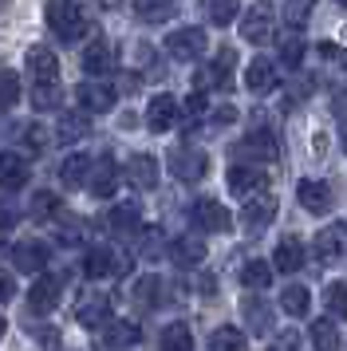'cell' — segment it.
<instances>
[{
    "label": "cell",
    "mask_w": 347,
    "mask_h": 351,
    "mask_svg": "<svg viewBox=\"0 0 347 351\" xmlns=\"http://www.w3.org/2000/svg\"><path fill=\"white\" fill-rule=\"evenodd\" d=\"M233 119H237L233 107H217V111H213V123H233Z\"/></svg>",
    "instance_id": "51"
},
{
    "label": "cell",
    "mask_w": 347,
    "mask_h": 351,
    "mask_svg": "<svg viewBox=\"0 0 347 351\" xmlns=\"http://www.w3.org/2000/svg\"><path fill=\"white\" fill-rule=\"evenodd\" d=\"M75 99H79V107L87 114H103L115 107V87L110 83H91V80H83L75 87Z\"/></svg>",
    "instance_id": "6"
},
{
    "label": "cell",
    "mask_w": 347,
    "mask_h": 351,
    "mask_svg": "<svg viewBox=\"0 0 347 351\" xmlns=\"http://www.w3.org/2000/svg\"><path fill=\"white\" fill-rule=\"evenodd\" d=\"M60 193H51V190H40V193H32V206H28V213L36 217V221H51L56 213H60Z\"/></svg>",
    "instance_id": "30"
},
{
    "label": "cell",
    "mask_w": 347,
    "mask_h": 351,
    "mask_svg": "<svg viewBox=\"0 0 347 351\" xmlns=\"http://www.w3.org/2000/svg\"><path fill=\"white\" fill-rule=\"evenodd\" d=\"M87 134V111H67L60 114V123H56V143H79Z\"/></svg>",
    "instance_id": "26"
},
{
    "label": "cell",
    "mask_w": 347,
    "mask_h": 351,
    "mask_svg": "<svg viewBox=\"0 0 347 351\" xmlns=\"http://www.w3.org/2000/svg\"><path fill=\"white\" fill-rule=\"evenodd\" d=\"M280 60H284V67H300V60H304V44H300V40L280 44Z\"/></svg>",
    "instance_id": "45"
},
{
    "label": "cell",
    "mask_w": 347,
    "mask_h": 351,
    "mask_svg": "<svg viewBox=\"0 0 347 351\" xmlns=\"http://www.w3.org/2000/svg\"><path fill=\"white\" fill-rule=\"evenodd\" d=\"M205 170H209V158L193 146H174L170 150V174L178 182H202Z\"/></svg>",
    "instance_id": "2"
},
{
    "label": "cell",
    "mask_w": 347,
    "mask_h": 351,
    "mask_svg": "<svg viewBox=\"0 0 347 351\" xmlns=\"http://www.w3.org/2000/svg\"><path fill=\"white\" fill-rule=\"evenodd\" d=\"M308 304H312V296H308V288H304V285H288L280 292V308L288 312V316H304V312H308Z\"/></svg>",
    "instance_id": "32"
},
{
    "label": "cell",
    "mask_w": 347,
    "mask_h": 351,
    "mask_svg": "<svg viewBox=\"0 0 347 351\" xmlns=\"http://www.w3.org/2000/svg\"><path fill=\"white\" fill-rule=\"evenodd\" d=\"M12 296H16V280L8 272H0V304H8Z\"/></svg>",
    "instance_id": "50"
},
{
    "label": "cell",
    "mask_w": 347,
    "mask_h": 351,
    "mask_svg": "<svg viewBox=\"0 0 347 351\" xmlns=\"http://www.w3.org/2000/svg\"><path fill=\"white\" fill-rule=\"evenodd\" d=\"M209 348L213 351H245V332H237V328H217V332L209 335Z\"/></svg>",
    "instance_id": "38"
},
{
    "label": "cell",
    "mask_w": 347,
    "mask_h": 351,
    "mask_svg": "<svg viewBox=\"0 0 347 351\" xmlns=\"http://www.w3.org/2000/svg\"><path fill=\"white\" fill-rule=\"evenodd\" d=\"M233 154L237 158H252V162H272L280 154V146H276V134L272 130H252L245 143H237Z\"/></svg>",
    "instance_id": "7"
},
{
    "label": "cell",
    "mask_w": 347,
    "mask_h": 351,
    "mask_svg": "<svg viewBox=\"0 0 347 351\" xmlns=\"http://www.w3.org/2000/svg\"><path fill=\"white\" fill-rule=\"evenodd\" d=\"M312 348L315 351H339V332L331 319H315L312 324Z\"/></svg>",
    "instance_id": "33"
},
{
    "label": "cell",
    "mask_w": 347,
    "mask_h": 351,
    "mask_svg": "<svg viewBox=\"0 0 347 351\" xmlns=\"http://www.w3.org/2000/svg\"><path fill=\"white\" fill-rule=\"evenodd\" d=\"M324 304H328L331 316H339V319L347 316V285H344V280H335V285L324 288Z\"/></svg>",
    "instance_id": "42"
},
{
    "label": "cell",
    "mask_w": 347,
    "mask_h": 351,
    "mask_svg": "<svg viewBox=\"0 0 347 351\" xmlns=\"http://www.w3.org/2000/svg\"><path fill=\"white\" fill-rule=\"evenodd\" d=\"M4 328H8V324H4V319H0V335H4Z\"/></svg>",
    "instance_id": "54"
},
{
    "label": "cell",
    "mask_w": 347,
    "mask_h": 351,
    "mask_svg": "<svg viewBox=\"0 0 347 351\" xmlns=\"http://www.w3.org/2000/svg\"><path fill=\"white\" fill-rule=\"evenodd\" d=\"M202 111H205V99H202V91H198V95L186 99V123H189V119H198Z\"/></svg>",
    "instance_id": "49"
},
{
    "label": "cell",
    "mask_w": 347,
    "mask_h": 351,
    "mask_svg": "<svg viewBox=\"0 0 347 351\" xmlns=\"http://www.w3.org/2000/svg\"><path fill=\"white\" fill-rule=\"evenodd\" d=\"M83 71H87V75H107L110 71V44L107 40L87 44V51H83Z\"/></svg>",
    "instance_id": "29"
},
{
    "label": "cell",
    "mask_w": 347,
    "mask_h": 351,
    "mask_svg": "<svg viewBox=\"0 0 347 351\" xmlns=\"http://www.w3.org/2000/svg\"><path fill=\"white\" fill-rule=\"evenodd\" d=\"M91 166H95V158H87V154H71V158H63V166H60V182L67 186V190H79V186H87Z\"/></svg>",
    "instance_id": "24"
},
{
    "label": "cell",
    "mask_w": 347,
    "mask_h": 351,
    "mask_svg": "<svg viewBox=\"0 0 347 351\" xmlns=\"http://www.w3.org/2000/svg\"><path fill=\"white\" fill-rule=\"evenodd\" d=\"M205 32L202 28H178L174 36H166V51H170L174 60H182V64H189V60H202L205 56Z\"/></svg>",
    "instance_id": "3"
},
{
    "label": "cell",
    "mask_w": 347,
    "mask_h": 351,
    "mask_svg": "<svg viewBox=\"0 0 347 351\" xmlns=\"http://www.w3.org/2000/svg\"><path fill=\"white\" fill-rule=\"evenodd\" d=\"M134 300H139L142 308H154V304L162 300V280H158V276H142L139 285H134Z\"/></svg>",
    "instance_id": "41"
},
{
    "label": "cell",
    "mask_w": 347,
    "mask_h": 351,
    "mask_svg": "<svg viewBox=\"0 0 347 351\" xmlns=\"http://www.w3.org/2000/svg\"><path fill=\"white\" fill-rule=\"evenodd\" d=\"M103 339H107V348H130V343H139L142 339V328L134 324V319H107V332H103Z\"/></svg>",
    "instance_id": "25"
},
{
    "label": "cell",
    "mask_w": 347,
    "mask_h": 351,
    "mask_svg": "<svg viewBox=\"0 0 347 351\" xmlns=\"http://www.w3.org/2000/svg\"><path fill=\"white\" fill-rule=\"evenodd\" d=\"M304 261H308V256H304V245H300L296 237H284L280 245H276V269L280 272H300Z\"/></svg>",
    "instance_id": "28"
},
{
    "label": "cell",
    "mask_w": 347,
    "mask_h": 351,
    "mask_svg": "<svg viewBox=\"0 0 347 351\" xmlns=\"http://www.w3.org/2000/svg\"><path fill=\"white\" fill-rule=\"evenodd\" d=\"M83 272H87L91 280H99V276H107V272H126V261H119L110 249H87Z\"/></svg>",
    "instance_id": "20"
},
{
    "label": "cell",
    "mask_w": 347,
    "mask_h": 351,
    "mask_svg": "<svg viewBox=\"0 0 347 351\" xmlns=\"http://www.w3.org/2000/svg\"><path fill=\"white\" fill-rule=\"evenodd\" d=\"M312 253H315V261H324V265H331V261H339V256L347 253V221L324 225V229L315 233Z\"/></svg>",
    "instance_id": "4"
},
{
    "label": "cell",
    "mask_w": 347,
    "mask_h": 351,
    "mask_svg": "<svg viewBox=\"0 0 347 351\" xmlns=\"http://www.w3.org/2000/svg\"><path fill=\"white\" fill-rule=\"evenodd\" d=\"M241 217H245V225H249L252 233H261V229H265V225L276 217V197H272L268 190H265V193H256V197H249Z\"/></svg>",
    "instance_id": "17"
},
{
    "label": "cell",
    "mask_w": 347,
    "mask_h": 351,
    "mask_svg": "<svg viewBox=\"0 0 347 351\" xmlns=\"http://www.w3.org/2000/svg\"><path fill=\"white\" fill-rule=\"evenodd\" d=\"M28 162H24V154H16V150H4L0 154V190H24V182H28Z\"/></svg>",
    "instance_id": "13"
},
{
    "label": "cell",
    "mask_w": 347,
    "mask_h": 351,
    "mask_svg": "<svg viewBox=\"0 0 347 351\" xmlns=\"http://www.w3.org/2000/svg\"><path fill=\"white\" fill-rule=\"evenodd\" d=\"M126 178L134 190H154L158 186V158L154 154H134L126 162Z\"/></svg>",
    "instance_id": "19"
},
{
    "label": "cell",
    "mask_w": 347,
    "mask_h": 351,
    "mask_svg": "<svg viewBox=\"0 0 347 351\" xmlns=\"http://www.w3.org/2000/svg\"><path fill=\"white\" fill-rule=\"evenodd\" d=\"M28 67H32V75H36V83H60V60L44 44H32L28 48Z\"/></svg>",
    "instance_id": "15"
},
{
    "label": "cell",
    "mask_w": 347,
    "mask_h": 351,
    "mask_svg": "<svg viewBox=\"0 0 347 351\" xmlns=\"http://www.w3.org/2000/svg\"><path fill=\"white\" fill-rule=\"evenodd\" d=\"M60 103V83H36L32 87V107L36 111H56Z\"/></svg>",
    "instance_id": "39"
},
{
    "label": "cell",
    "mask_w": 347,
    "mask_h": 351,
    "mask_svg": "<svg viewBox=\"0 0 347 351\" xmlns=\"http://www.w3.org/2000/svg\"><path fill=\"white\" fill-rule=\"evenodd\" d=\"M245 312H249V328H252V332H256V335H261V332H268V308H265V304H245Z\"/></svg>",
    "instance_id": "44"
},
{
    "label": "cell",
    "mask_w": 347,
    "mask_h": 351,
    "mask_svg": "<svg viewBox=\"0 0 347 351\" xmlns=\"http://www.w3.org/2000/svg\"><path fill=\"white\" fill-rule=\"evenodd\" d=\"M115 186H119V162L115 158H95L91 178H87V190H91L95 197H110Z\"/></svg>",
    "instance_id": "16"
},
{
    "label": "cell",
    "mask_w": 347,
    "mask_h": 351,
    "mask_svg": "<svg viewBox=\"0 0 347 351\" xmlns=\"http://www.w3.org/2000/svg\"><path fill=\"white\" fill-rule=\"evenodd\" d=\"M265 190H268V178L261 170H252V166H233L229 170V193H237L241 202H249V197H256Z\"/></svg>",
    "instance_id": "10"
},
{
    "label": "cell",
    "mask_w": 347,
    "mask_h": 351,
    "mask_svg": "<svg viewBox=\"0 0 347 351\" xmlns=\"http://www.w3.org/2000/svg\"><path fill=\"white\" fill-rule=\"evenodd\" d=\"M237 0H205V16H209V24H217V28H225V24H233L237 20Z\"/></svg>",
    "instance_id": "34"
},
{
    "label": "cell",
    "mask_w": 347,
    "mask_h": 351,
    "mask_svg": "<svg viewBox=\"0 0 347 351\" xmlns=\"http://www.w3.org/2000/svg\"><path fill=\"white\" fill-rule=\"evenodd\" d=\"M174 119H178V99L174 95H154L150 103H146V127L154 130V134H162V130L174 127Z\"/></svg>",
    "instance_id": "12"
},
{
    "label": "cell",
    "mask_w": 347,
    "mask_h": 351,
    "mask_svg": "<svg viewBox=\"0 0 347 351\" xmlns=\"http://www.w3.org/2000/svg\"><path fill=\"white\" fill-rule=\"evenodd\" d=\"M0 8H4V0H0Z\"/></svg>",
    "instance_id": "56"
},
{
    "label": "cell",
    "mask_w": 347,
    "mask_h": 351,
    "mask_svg": "<svg viewBox=\"0 0 347 351\" xmlns=\"http://www.w3.org/2000/svg\"><path fill=\"white\" fill-rule=\"evenodd\" d=\"M162 351H193V332H189L186 324H166Z\"/></svg>",
    "instance_id": "31"
},
{
    "label": "cell",
    "mask_w": 347,
    "mask_h": 351,
    "mask_svg": "<svg viewBox=\"0 0 347 351\" xmlns=\"http://www.w3.org/2000/svg\"><path fill=\"white\" fill-rule=\"evenodd\" d=\"M241 280H245V288L261 292V288H268V280H272V269H268L265 261H249V265L241 269Z\"/></svg>",
    "instance_id": "37"
},
{
    "label": "cell",
    "mask_w": 347,
    "mask_h": 351,
    "mask_svg": "<svg viewBox=\"0 0 347 351\" xmlns=\"http://www.w3.org/2000/svg\"><path fill=\"white\" fill-rule=\"evenodd\" d=\"M174 12H178L174 0H134V16L146 20V24H166Z\"/></svg>",
    "instance_id": "27"
},
{
    "label": "cell",
    "mask_w": 347,
    "mask_h": 351,
    "mask_svg": "<svg viewBox=\"0 0 347 351\" xmlns=\"http://www.w3.org/2000/svg\"><path fill=\"white\" fill-rule=\"evenodd\" d=\"M202 256H205V245H202V237H178L170 245V261L178 265V269H198L202 265Z\"/></svg>",
    "instance_id": "22"
},
{
    "label": "cell",
    "mask_w": 347,
    "mask_h": 351,
    "mask_svg": "<svg viewBox=\"0 0 347 351\" xmlns=\"http://www.w3.org/2000/svg\"><path fill=\"white\" fill-rule=\"evenodd\" d=\"M16 217H20V209H16V202H8V197H0V233L4 229H12Z\"/></svg>",
    "instance_id": "47"
},
{
    "label": "cell",
    "mask_w": 347,
    "mask_h": 351,
    "mask_svg": "<svg viewBox=\"0 0 347 351\" xmlns=\"http://www.w3.org/2000/svg\"><path fill=\"white\" fill-rule=\"evenodd\" d=\"M241 36H245L249 44H268V40H272V16H268L265 4H256L249 16H245V24H241Z\"/></svg>",
    "instance_id": "23"
},
{
    "label": "cell",
    "mask_w": 347,
    "mask_h": 351,
    "mask_svg": "<svg viewBox=\"0 0 347 351\" xmlns=\"http://www.w3.org/2000/svg\"><path fill=\"white\" fill-rule=\"evenodd\" d=\"M315 51H320V56H324L328 64H335L339 71H347V48H335V44H320Z\"/></svg>",
    "instance_id": "46"
},
{
    "label": "cell",
    "mask_w": 347,
    "mask_h": 351,
    "mask_svg": "<svg viewBox=\"0 0 347 351\" xmlns=\"http://www.w3.org/2000/svg\"><path fill=\"white\" fill-rule=\"evenodd\" d=\"M312 8L315 0H284V24L288 28H304L312 20Z\"/></svg>",
    "instance_id": "36"
},
{
    "label": "cell",
    "mask_w": 347,
    "mask_h": 351,
    "mask_svg": "<svg viewBox=\"0 0 347 351\" xmlns=\"http://www.w3.org/2000/svg\"><path fill=\"white\" fill-rule=\"evenodd\" d=\"M233 64H237L233 48H221L217 60H213L209 67H202L193 83H198V87H221V91H225V87H229V80H233Z\"/></svg>",
    "instance_id": "9"
},
{
    "label": "cell",
    "mask_w": 347,
    "mask_h": 351,
    "mask_svg": "<svg viewBox=\"0 0 347 351\" xmlns=\"http://www.w3.org/2000/svg\"><path fill=\"white\" fill-rule=\"evenodd\" d=\"M276 83H280V71H276V64L272 60H252L249 67H245V87H249L252 95H268V91H276Z\"/></svg>",
    "instance_id": "11"
},
{
    "label": "cell",
    "mask_w": 347,
    "mask_h": 351,
    "mask_svg": "<svg viewBox=\"0 0 347 351\" xmlns=\"http://www.w3.org/2000/svg\"><path fill=\"white\" fill-rule=\"evenodd\" d=\"M296 348H300V335L296 332H284V335H276V343H272L268 351H296Z\"/></svg>",
    "instance_id": "48"
},
{
    "label": "cell",
    "mask_w": 347,
    "mask_h": 351,
    "mask_svg": "<svg viewBox=\"0 0 347 351\" xmlns=\"http://www.w3.org/2000/svg\"><path fill=\"white\" fill-rule=\"evenodd\" d=\"M12 261L20 272H40L47 265V245L44 241H20L12 249Z\"/></svg>",
    "instance_id": "21"
},
{
    "label": "cell",
    "mask_w": 347,
    "mask_h": 351,
    "mask_svg": "<svg viewBox=\"0 0 347 351\" xmlns=\"http://www.w3.org/2000/svg\"><path fill=\"white\" fill-rule=\"evenodd\" d=\"M107 221H110V229H115V233H130V229L139 225V206H134V202H123V206L110 209Z\"/></svg>",
    "instance_id": "35"
},
{
    "label": "cell",
    "mask_w": 347,
    "mask_h": 351,
    "mask_svg": "<svg viewBox=\"0 0 347 351\" xmlns=\"http://www.w3.org/2000/svg\"><path fill=\"white\" fill-rule=\"evenodd\" d=\"M296 193H300V206L308 209V213H328V209L335 206L328 182H312V178H304V182L296 186Z\"/></svg>",
    "instance_id": "14"
},
{
    "label": "cell",
    "mask_w": 347,
    "mask_h": 351,
    "mask_svg": "<svg viewBox=\"0 0 347 351\" xmlns=\"http://www.w3.org/2000/svg\"><path fill=\"white\" fill-rule=\"evenodd\" d=\"M339 143H344V150H347V119L339 123Z\"/></svg>",
    "instance_id": "53"
},
{
    "label": "cell",
    "mask_w": 347,
    "mask_h": 351,
    "mask_svg": "<svg viewBox=\"0 0 347 351\" xmlns=\"http://www.w3.org/2000/svg\"><path fill=\"white\" fill-rule=\"evenodd\" d=\"M44 20H47V28L60 36L63 44H75L79 36L87 32V20H83L79 0H47L44 4Z\"/></svg>",
    "instance_id": "1"
},
{
    "label": "cell",
    "mask_w": 347,
    "mask_h": 351,
    "mask_svg": "<svg viewBox=\"0 0 347 351\" xmlns=\"http://www.w3.org/2000/svg\"><path fill=\"white\" fill-rule=\"evenodd\" d=\"M202 292L205 296H213V292H217V280H213V276H202Z\"/></svg>",
    "instance_id": "52"
},
{
    "label": "cell",
    "mask_w": 347,
    "mask_h": 351,
    "mask_svg": "<svg viewBox=\"0 0 347 351\" xmlns=\"http://www.w3.org/2000/svg\"><path fill=\"white\" fill-rule=\"evenodd\" d=\"M193 225H202L205 233H229L233 229V217H229V209L213 202V197H198L193 202Z\"/></svg>",
    "instance_id": "5"
},
{
    "label": "cell",
    "mask_w": 347,
    "mask_h": 351,
    "mask_svg": "<svg viewBox=\"0 0 347 351\" xmlns=\"http://www.w3.org/2000/svg\"><path fill=\"white\" fill-rule=\"evenodd\" d=\"M20 143L28 146L32 154H40V150L47 146V130L40 127V123H28V127H20Z\"/></svg>",
    "instance_id": "43"
},
{
    "label": "cell",
    "mask_w": 347,
    "mask_h": 351,
    "mask_svg": "<svg viewBox=\"0 0 347 351\" xmlns=\"http://www.w3.org/2000/svg\"><path fill=\"white\" fill-rule=\"evenodd\" d=\"M60 296H63L60 276H40V280L32 285V292H28V308L36 312V316H47V312H56Z\"/></svg>",
    "instance_id": "8"
},
{
    "label": "cell",
    "mask_w": 347,
    "mask_h": 351,
    "mask_svg": "<svg viewBox=\"0 0 347 351\" xmlns=\"http://www.w3.org/2000/svg\"><path fill=\"white\" fill-rule=\"evenodd\" d=\"M75 319L83 324V328H99V324H107L110 319V300L103 296V292H87V296L79 300V308H75Z\"/></svg>",
    "instance_id": "18"
},
{
    "label": "cell",
    "mask_w": 347,
    "mask_h": 351,
    "mask_svg": "<svg viewBox=\"0 0 347 351\" xmlns=\"http://www.w3.org/2000/svg\"><path fill=\"white\" fill-rule=\"evenodd\" d=\"M20 103V75L12 67H0V107H12Z\"/></svg>",
    "instance_id": "40"
},
{
    "label": "cell",
    "mask_w": 347,
    "mask_h": 351,
    "mask_svg": "<svg viewBox=\"0 0 347 351\" xmlns=\"http://www.w3.org/2000/svg\"><path fill=\"white\" fill-rule=\"evenodd\" d=\"M335 4H344V8H347V0H335Z\"/></svg>",
    "instance_id": "55"
}]
</instances>
